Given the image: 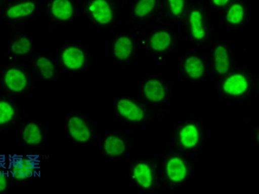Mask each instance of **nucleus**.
I'll list each match as a JSON object with an SVG mask.
<instances>
[{
  "mask_svg": "<svg viewBox=\"0 0 259 194\" xmlns=\"http://www.w3.org/2000/svg\"><path fill=\"white\" fill-rule=\"evenodd\" d=\"M162 192L179 190L193 179L196 165L193 157L167 143L156 156Z\"/></svg>",
  "mask_w": 259,
  "mask_h": 194,
  "instance_id": "obj_1",
  "label": "nucleus"
},
{
  "mask_svg": "<svg viewBox=\"0 0 259 194\" xmlns=\"http://www.w3.org/2000/svg\"><path fill=\"white\" fill-rule=\"evenodd\" d=\"M211 89L224 100L245 102L258 98L259 77L250 67L238 64L228 75L213 81Z\"/></svg>",
  "mask_w": 259,
  "mask_h": 194,
  "instance_id": "obj_2",
  "label": "nucleus"
},
{
  "mask_svg": "<svg viewBox=\"0 0 259 194\" xmlns=\"http://www.w3.org/2000/svg\"><path fill=\"white\" fill-rule=\"evenodd\" d=\"M205 0H191L180 24L185 38L194 48H207L218 37Z\"/></svg>",
  "mask_w": 259,
  "mask_h": 194,
  "instance_id": "obj_3",
  "label": "nucleus"
},
{
  "mask_svg": "<svg viewBox=\"0 0 259 194\" xmlns=\"http://www.w3.org/2000/svg\"><path fill=\"white\" fill-rule=\"evenodd\" d=\"M111 107L119 121L136 128H144L165 119L169 113L168 109L154 107L139 97L126 94L115 97Z\"/></svg>",
  "mask_w": 259,
  "mask_h": 194,
  "instance_id": "obj_4",
  "label": "nucleus"
},
{
  "mask_svg": "<svg viewBox=\"0 0 259 194\" xmlns=\"http://www.w3.org/2000/svg\"><path fill=\"white\" fill-rule=\"evenodd\" d=\"M170 141L175 148L194 159H198L205 144L204 125L194 117L176 120L171 128Z\"/></svg>",
  "mask_w": 259,
  "mask_h": 194,
  "instance_id": "obj_5",
  "label": "nucleus"
},
{
  "mask_svg": "<svg viewBox=\"0 0 259 194\" xmlns=\"http://www.w3.org/2000/svg\"><path fill=\"white\" fill-rule=\"evenodd\" d=\"M135 33L141 47L154 57L169 56L182 43L181 34L172 25L157 24L156 26H148Z\"/></svg>",
  "mask_w": 259,
  "mask_h": 194,
  "instance_id": "obj_6",
  "label": "nucleus"
},
{
  "mask_svg": "<svg viewBox=\"0 0 259 194\" xmlns=\"http://www.w3.org/2000/svg\"><path fill=\"white\" fill-rule=\"evenodd\" d=\"M126 0H81L80 12L97 29H115L119 24Z\"/></svg>",
  "mask_w": 259,
  "mask_h": 194,
  "instance_id": "obj_7",
  "label": "nucleus"
},
{
  "mask_svg": "<svg viewBox=\"0 0 259 194\" xmlns=\"http://www.w3.org/2000/svg\"><path fill=\"white\" fill-rule=\"evenodd\" d=\"M128 176L132 185L140 193L162 192L156 156L132 160L128 165Z\"/></svg>",
  "mask_w": 259,
  "mask_h": 194,
  "instance_id": "obj_8",
  "label": "nucleus"
},
{
  "mask_svg": "<svg viewBox=\"0 0 259 194\" xmlns=\"http://www.w3.org/2000/svg\"><path fill=\"white\" fill-rule=\"evenodd\" d=\"M61 71L71 74L87 72L94 64V57L87 46L77 42H65L55 54Z\"/></svg>",
  "mask_w": 259,
  "mask_h": 194,
  "instance_id": "obj_9",
  "label": "nucleus"
},
{
  "mask_svg": "<svg viewBox=\"0 0 259 194\" xmlns=\"http://www.w3.org/2000/svg\"><path fill=\"white\" fill-rule=\"evenodd\" d=\"M138 97L154 107L168 109L173 96V87L168 79L150 74L141 79Z\"/></svg>",
  "mask_w": 259,
  "mask_h": 194,
  "instance_id": "obj_10",
  "label": "nucleus"
},
{
  "mask_svg": "<svg viewBox=\"0 0 259 194\" xmlns=\"http://www.w3.org/2000/svg\"><path fill=\"white\" fill-rule=\"evenodd\" d=\"M2 77L5 88L16 96L29 94L34 89L36 80L26 62L15 60L4 67Z\"/></svg>",
  "mask_w": 259,
  "mask_h": 194,
  "instance_id": "obj_11",
  "label": "nucleus"
},
{
  "mask_svg": "<svg viewBox=\"0 0 259 194\" xmlns=\"http://www.w3.org/2000/svg\"><path fill=\"white\" fill-rule=\"evenodd\" d=\"M177 75L181 82L198 84L210 79V70L207 55L189 51L178 59Z\"/></svg>",
  "mask_w": 259,
  "mask_h": 194,
  "instance_id": "obj_12",
  "label": "nucleus"
},
{
  "mask_svg": "<svg viewBox=\"0 0 259 194\" xmlns=\"http://www.w3.org/2000/svg\"><path fill=\"white\" fill-rule=\"evenodd\" d=\"M40 0H8L1 11L2 20L9 30L23 26L41 15Z\"/></svg>",
  "mask_w": 259,
  "mask_h": 194,
  "instance_id": "obj_13",
  "label": "nucleus"
},
{
  "mask_svg": "<svg viewBox=\"0 0 259 194\" xmlns=\"http://www.w3.org/2000/svg\"><path fill=\"white\" fill-rule=\"evenodd\" d=\"M210 79L215 81L230 73L237 65L235 50L228 42L217 37L207 48Z\"/></svg>",
  "mask_w": 259,
  "mask_h": 194,
  "instance_id": "obj_14",
  "label": "nucleus"
},
{
  "mask_svg": "<svg viewBox=\"0 0 259 194\" xmlns=\"http://www.w3.org/2000/svg\"><path fill=\"white\" fill-rule=\"evenodd\" d=\"M65 128L69 139L78 145L91 144L96 140L98 130L94 120L82 110H71L65 119Z\"/></svg>",
  "mask_w": 259,
  "mask_h": 194,
  "instance_id": "obj_15",
  "label": "nucleus"
},
{
  "mask_svg": "<svg viewBox=\"0 0 259 194\" xmlns=\"http://www.w3.org/2000/svg\"><path fill=\"white\" fill-rule=\"evenodd\" d=\"M79 13L78 0H45L41 8V15L49 24L55 27L73 24Z\"/></svg>",
  "mask_w": 259,
  "mask_h": 194,
  "instance_id": "obj_16",
  "label": "nucleus"
},
{
  "mask_svg": "<svg viewBox=\"0 0 259 194\" xmlns=\"http://www.w3.org/2000/svg\"><path fill=\"white\" fill-rule=\"evenodd\" d=\"M137 143V139L126 131H110L101 138V158L106 161L125 158L132 153Z\"/></svg>",
  "mask_w": 259,
  "mask_h": 194,
  "instance_id": "obj_17",
  "label": "nucleus"
},
{
  "mask_svg": "<svg viewBox=\"0 0 259 194\" xmlns=\"http://www.w3.org/2000/svg\"><path fill=\"white\" fill-rule=\"evenodd\" d=\"M140 48V41L135 32H120L111 38V59L119 65L128 66L137 59Z\"/></svg>",
  "mask_w": 259,
  "mask_h": 194,
  "instance_id": "obj_18",
  "label": "nucleus"
},
{
  "mask_svg": "<svg viewBox=\"0 0 259 194\" xmlns=\"http://www.w3.org/2000/svg\"><path fill=\"white\" fill-rule=\"evenodd\" d=\"M159 0H130L128 20L132 31L138 32L156 19Z\"/></svg>",
  "mask_w": 259,
  "mask_h": 194,
  "instance_id": "obj_19",
  "label": "nucleus"
},
{
  "mask_svg": "<svg viewBox=\"0 0 259 194\" xmlns=\"http://www.w3.org/2000/svg\"><path fill=\"white\" fill-rule=\"evenodd\" d=\"M25 62L34 77L41 82L56 83L61 77V70L55 57L45 53L36 51Z\"/></svg>",
  "mask_w": 259,
  "mask_h": 194,
  "instance_id": "obj_20",
  "label": "nucleus"
},
{
  "mask_svg": "<svg viewBox=\"0 0 259 194\" xmlns=\"http://www.w3.org/2000/svg\"><path fill=\"white\" fill-rule=\"evenodd\" d=\"M219 15L224 27L237 31L246 28L250 22L251 12L246 0H233Z\"/></svg>",
  "mask_w": 259,
  "mask_h": 194,
  "instance_id": "obj_21",
  "label": "nucleus"
},
{
  "mask_svg": "<svg viewBox=\"0 0 259 194\" xmlns=\"http://www.w3.org/2000/svg\"><path fill=\"white\" fill-rule=\"evenodd\" d=\"M8 51L12 60L25 62L36 52L33 38L23 28L10 30Z\"/></svg>",
  "mask_w": 259,
  "mask_h": 194,
  "instance_id": "obj_22",
  "label": "nucleus"
},
{
  "mask_svg": "<svg viewBox=\"0 0 259 194\" xmlns=\"http://www.w3.org/2000/svg\"><path fill=\"white\" fill-rule=\"evenodd\" d=\"M191 0H159L158 13L154 22L157 24H180Z\"/></svg>",
  "mask_w": 259,
  "mask_h": 194,
  "instance_id": "obj_23",
  "label": "nucleus"
},
{
  "mask_svg": "<svg viewBox=\"0 0 259 194\" xmlns=\"http://www.w3.org/2000/svg\"><path fill=\"white\" fill-rule=\"evenodd\" d=\"M20 138L25 146L30 148L40 147L45 144L46 141L45 126L37 120H29L22 125Z\"/></svg>",
  "mask_w": 259,
  "mask_h": 194,
  "instance_id": "obj_24",
  "label": "nucleus"
},
{
  "mask_svg": "<svg viewBox=\"0 0 259 194\" xmlns=\"http://www.w3.org/2000/svg\"><path fill=\"white\" fill-rule=\"evenodd\" d=\"M18 115V110L12 103L0 100V126L13 122Z\"/></svg>",
  "mask_w": 259,
  "mask_h": 194,
  "instance_id": "obj_25",
  "label": "nucleus"
},
{
  "mask_svg": "<svg viewBox=\"0 0 259 194\" xmlns=\"http://www.w3.org/2000/svg\"><path fill=\"white\" fill-rule=\"evenodd\" d=\"M233 1V0H206L205 2L211 12L219 14Z\"/></svg>",
  "mask_w": 259,
  "mask_h": 194,
  "instance_id": "obj_26",
  "label": "nucleus"
},
{
  "mask_svg": "<svg viewBox=\"0 0 259 194\" xmlns=\"http://www.w3.org/2000/svg\"><path fill=\"white\" fill-rule=\"evenodd\" d=\"M8 187V179L3 173L0 172V192L4 191Z\"/></svg>",
  "mask_w": 259,
  "mask_h": 194,
  "instance_id": "obj_27",
  "label": "nucleus"
},
{
  "mask_svg": "<svg viewBox=\"0 0 259 194\" xmlns=\"http://www.w3.org/2000/svg\"><path fill=\"white\" fill-rule=\"evenodd\" d=\"M254 129H255V133H254V136H256V138H255V144L256 145V146H258V124H256V126H255V128H254Z\"/></svg>",
  "mask_w": 259,
  "mask_h": 194,
  "instance_id": "obj_28",
  "label": "nucleus"
},
{
  "mask_svg": "<svg viewBox=\"0 0 259 194\" xmlns=\"http://www.w3.org/2000/svg\"><path fill=\"white\" fill-rule=\"evenodd\" d=\"M8 1V0H0V13H1L2 9H4V6H6Z\"/></svg>",
  "mask_w": 259,
  "mask_h": 194,
  "instance_id": "obj_29",
  "label": "nucleus"
}]
</instances>
